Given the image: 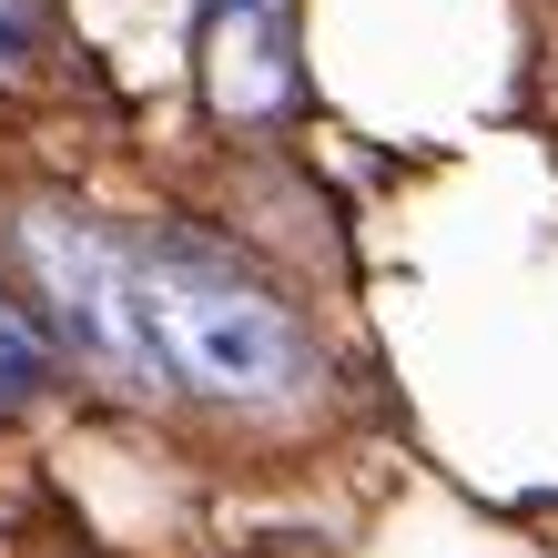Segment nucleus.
<instances>
[{
    "label": "nucleus",
    "mask_w": 558,
    "mask_h": 558,
    "mask_svg": "<svg viewBox=\"0 0 558 558\" xmlns=\"http://www.w3.org/2000/svg\"><path fill=\"white\" fill-rule=\"evenodd\" d=\"M143 294H153V345L162 376L214 407H294L315 386V336L284 294L234 265L204 234H153L143 244Z\"/></svg>",
    "instance_id": "f257e3e1"
},
{
    "label": "nucleus",
    "mask_w": 558,
    "mask_h": 558,
    "mask_svg": "<svg viewBox=\"0 0 558 558\" xmlns=\"http://www.w3.org/2000/svg\"><path fill=\"white\" fill-rule=\"evenodd\" d=\"M21 265L41 284L51 325L72 336V355L92 376L153 397L162 376V345H153V294H143V244H122L102 214L82 204H21Z\"/></svg>",
    "instance_id": "f03ea898"
},
{
    "label": "nucleus",
    "mask_w": 558,
    "mask_h": 558,
    "mask_svg": "<svg viewBox=\"0 0 558 558\" xmlns=\"http://www.w3.org/2000/svg\"><path fill=\"white\" fill-rule=\"evenodd\" d=\"M193 82H204V112L234 133L294 122V102H305L294 0H193Z\"/></svg>",
    "instance_id": "7ed1b4c3"
},
{
    "label": "nucleus",
    "mask_w": 558,
    "mask_h": 558,
    "mask_svg": "<svg viewBox=\"0 0 558 558\" xmlns=\"http://www.w3.org/2000/svg\"><path fill=\"white\" fill-rule=\"evenodd\" d=\"M41 386H51V336L11 305V294H0V416L41 407Z\"/></svg>",
    "instance_id": "20e7f679"
},
{
    "label": "nucleus",
    "mask_w": 558,
    "mask_h": 558,
    "mask_svg": "<svg viewBox=\"0 0 558 558\" xmlns=\"http://www.w3.org/2000/svg\"><path fill=\"white\" fill-rule=\"evenodd\" d=\"M41 72V0H0V82Z\"/></svg>",
    "instance_id": "39448f33"
}]
</instances>
